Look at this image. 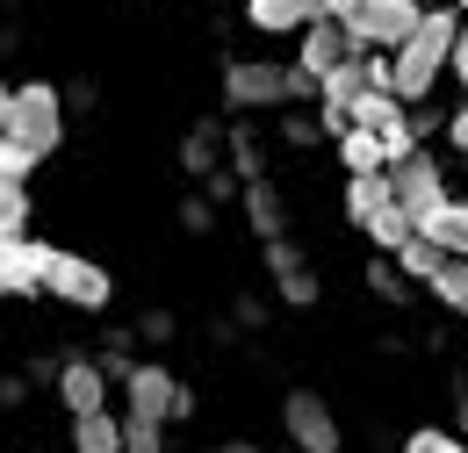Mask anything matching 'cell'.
<instances>
[{
    "label": "cell",
    "instance_id": "21",
    "mask_svg": "<svg viewBox=\"0 0 468 453\" xmlns=\"http://www.w3.org/2000/svg\"><path fill=\"white\" fill-rule=\"evenodd\" d=\"M274 295H282L289 310H317V302H324V274H317V267H295V274H274Z\"/></svg>",
    "mask_w": 468,
    "mask_h": 453
},
{
    "label": "cell",
    "instance_id": "10",
    "mask_svg": "<svg viewBox=\"0 0 468 453\" xmlns=\"http://www.w3.org/2000/svg\"><path fill=\"white\" fill-rule=\"evenodd\" d=\"M217 166H231V122H217V115H202L187 137H180V173L202 187Z\"/></svg>",
    "mask_w": 468,
    "mask_h": 453
},
{
    "label": "cell",
    "instance_id": "15",
    "mask_svg": "<svg viewBox=\"0 0 468 453\" xmlns=\"http://www.w3.org/2000/svg\"><path fill=\"white\" fill-rule=\"evenodd\" d=\"M360 281H367V295H375V302H389V310H410V302H418V281L397 267V252H375Z\"/></svg>",
    "mask_w": 468,
    "mask_h": 453
},
{
    "label": "cell",
    "instance_id": "22",
    "mask_svg": "<svg viewBox=\"0 0 468 453\" xmlns=\"http://www.w3.org/2000/svg\"><path fill=\"white\" fill-rule=\"evenodd\" d=\"M425 295H432L440 310H468V259H454V252H447V267L425 281Z\"/></svg>",
    "mask_w": 468,
    "mask_h": 453
},
{
    "label": "cell",
    "instance_id": "26",
    "mask_svg": "<svg viewBox=\"0 0 468 453\" xmlns=\"http://www.w3.org/2000/svg\"><path fill=\"white\" fill-rule=\"evenodd\" d=\"M180 339V317L166 302H152V310H137V345H174Z\"/></svg>",
    "mask_w": 468,
    "mask_h": 453
},
{
    "label": "cell",
    "instance_id": "37",
    "mask_svg": "<svg viewBox=\"0 0 468 453\" xmlns=\"http://www.w3.org/2000/svg\"><path fill=\"white\" fill-rule=\"evenodd\" d=\"M447 144H454V152H468V101L447 115Z\"/></svg>",
    "mask_w": 468,
    "mask_h": 453
},
{
    "label": "cell",
    "instance_id": "28",
    "mask_svg": "<svg viewBox=\"0 0 468 453\" xmlns=\"http://www.w3.org/2000/svg\"><path fill=\"white\" fill-rule=\"evenodd\" d=\"M180 230H187V237H209V230H217V202H209V195H202V187H195V195H180Z\"/></svg>",
    "mask_w": 468,
    "mask_h": 453
},
{
    "label": "cell",
    "instance_id": "6",
    "mask_svg": "<svg viewBox=\"0 0 468 453\" xmlns=\"http://www.w3.org/2000/svg\"><path fill=\"white\" fill-rule=\"evenodd\" d=\"M282 432H289V447H310V453H339L346 447L339 410L317 396V389H289V396H282Z\"/></svg>",
    "mask_w": 468,
    "mask_h": 453
},
{
    "label": "cell",
    "instance_id": "24",
    "mask_svg": "<svg viewBox=\"0 0 468 453\" xmlns=\"http://www.w3.org/2000/svg\"><path fill=\"white\" fill-rule=\"evenodd\" d=\"M397 267H404L410 281L425 288V281H432V274H440V267H447V245H432V237H410L404 252H397Z\"/></svg>",
    "mask_w": 468,
    "mask_h": 453
},
{
    "label": "cell",
    "instance_id": "41",
    "mask_svg": "<svg viewBox=\"0 0 468 453\" xmlns=\"http://www.w3.org/2000/svg\"><path fill=\"white\" fill-rule=\"evenodd\" d=\"M353 7H360V0H324V15H332V22H346Z\"/></svg>",
    "mask_w": 468,
    "mask_h": 453
},
{
    "label": "cell",
    "instance_id": "9",
    "mask_svg": "<svg viewBox=\"0 0 468 453\" xmlns=\"http://www.w3.org/2000/svg\"><path fill=\"white\" fill-rule=\"evenodd\" d=\"M174 403H180V374L166 367V360H137V367H130L122 410H137V417H166V425H174Z\"/></svg>",
    "mask_w": 468,
    "mask_h": 453
},
{
    "label": "cell",
    "instance_id": "43",
    "mask_svg": "<svg viewBox=\"0 0 468 453\" xmlns=\"http://www.w3.org/2000/svg\"><path fill=\"white\" fill-rule=\"evenodd\" d=\"M7 302H15V295H7V281H0V310H7Z\"/></svg>",
    "mask_w": 468,
    "mask_h": 453
},
{
    "label": "cell",
    "instance_id": "25",
    "mask_svg": "<svg viewBox=\"0 0 468 453\" xmlns=\"http://www.w3.org/2000/svg\"><path fill=\"white\" fill-rule=\"evenodd\" d=\"M122 453H166V417H137V410H122Z\"/></svg>",
    "mask_w": 468,
    "mask_h": 453
},
{
    "label": "cell",
    "instance_id": "16",
    "mask_svg": "<svg viewBox=\"0 0 468 453\" xmlns=\"http://www.w3.org/2000/svg\"><path fill=\"white\" fill-rule=\"evenodd\" d=\"M72 453H122V417H116V410H87V417H72Z\"/></svg>",
    "mask_w": 468,
    "mask_h": 453
},
{
    "label": "cell",
    "instance_id": "39",
    "mask_svg": "<svg viewBox=\"0 0 468 453\" xmlns=\"http://www.w3.org/2000/svg\"><path fill=\"white\" fill-rule=\"evenodd\" d=\"M195 453H260L252 439H217V447H195Z\"/></svg>",
    "mask_w": 468,
    "mask_h": 453
},
{
    "label": "cell",
    "instance_id": "45",
    "mask_svg": "<svg viewBox=\"0 0 468 453\" xmlns=\"http://www.w3.org/2000/svg\"><path fill=\"white\" fill-rule=\"evenodd\" d=\"M454 7H462V15H468V0H454Z\"/></svg>",
    "mask_w": 468,
    "mask_h": 453
},
{
    "label": "cell",
    "instance_id": "20",
    "mask_svg": "<svg viewBox=\"0 0 468 453\" xmlns=\"http://www.w3.org/2000/svg\"><path fill=\"white\" fill-rule=\"evenodd\" d=\"M274 130H282V144H289V152H317V144L332 137V130H324V115H310V109H282Z\"/></svg>",
    "mask_w": 468,
    "mask_h": 453
},
{
    "label": "cell",
    "instance_id": "31",
    "mask_svg": "<svg viewBox=\"0 0 468 453\" xmlns=\"http://www.w3.org/2000/svg\"><path fill=\"white\" fill-rule=\"evenodd\" d=\"M37 166H44V159H37L22 137H7V130H0V180H29Z\"/></svg>",
    "mask_w": 468,
    "mask_h": 453
},
{
    "label": "cell",
    "instance_id": "27",
    "mask_svg": "<svg viewBox=\"0 0 468 453\" xmlns=\"http://www.w3.org/2000/svg\"><path fill=\"white\" fill-rule=\"evenodd\" d=\"M404 453H468V439L454 432V425H418L404 439Z\"/></svg>",
    "mask_w": 468,
    "mask_h": 453
},
{
    "label": "cell",
    "instance_id": "30",
    "mask_svg": "<svg viewBox=\"0 0 468 453\" xmlns=\"http://www.w3.org/2000/svg\"><path fill=\"white\" fill-rule=\"evenodd\" d=\"M260 267H267V274H295V267H310V252H303L295 237H267V245H260Z\"/></svg>",
    "mask_w": 468,
    "mask_h": 453
},
{
    "label": "cell",
    "instance_id": "1",
    "mask_svg": "<svg viewBox=\"0 0 468 453\" xmlns=\"http://www.w3.org/2000/svg\"><path fill=\"white\" fill-rule=\"evenodd\" d=\"M65 87H51V79H22L15 87V122H7V137H22L37 159H51L65 144Z\"/></svg>",
    "mask_w": 468,
    "mask_h": 453
},
{
    "label": "cell",
    "instance_id": "17",
    "mask_svg": "<svg viewBox=\"0 0 468 453\" xmlns=\"http://www.w3.org/2000/svg\"><path fill=\"white\" fill-rule=\"evenodd\" d=\"M339 166H346V173H389V144H382L375 130L353 122L346 137H339Z\"/></svg>",
    "mask_w": 468,
    "mask_h": 453
},
{
    "label": "cell",
    "instance_id": "42",
    "mask_svg": "<svg viewBox=\"0 0 468 453\" xmlns=\"http://www.w3.org/2000/svg\"><path fill=\"white\" fill-rule=\"evenodd\" d=\"M418 7H454V0H418Z\"/></svg>",
    "mask_w": 468,
    "mask_h": 453
},
{
    "label": "cell",
    "instance_id": "35",
    "mask_svg": "<svg viewBox=\"0 0 468 453\" xmlns=\"http://www.w3.org/2000/svg\"><path fill=\"white\" fill-rule=\"evenodd\" d=\"M187 417H202V389H187V382H180V403H174V425H187Z\"/></svg>",
    "mask_w": 468,
    "mask_h": 453
},
{
    "label": "cell",
    "instance_id": "7",
    "mask_svg": "<svg viewBox=\"0 0 468 453\" xmlns=\"http://www.w3.org/2000/svg\"><path fill=\"white\" fill-rule=\"evenodd\" d=\"M51 252L58 245H44V237H15V230H0V281L15 302H29V295H44V274H51Z\"/></svg>",
    "mask_w": 468,
    "mask_h": 453
},
{
    "label": "cell",
    "instance_id": "36",
    "mask_svg": "<svg viewBox=\"0 0 468 453\" xmlns=\"http://www.w3.org/2000/svg\"><path fill=\"white\" fill-rule=\"evenodd\" d=\"M65 101H72V109H94V101H101V87H94V79H72V87H65Z\"/></svg>",
    "mask_w": 468,
    "mask_h": 453
},
{
    "label": "cell",
    "instance_id": "44",
    "mask_svg": "<svg viewBox=\"0 0 468 453\" xmlns=\"http://www.w3.org/2000/svg\"><path fill=\"white\" fill-rule=\"evenodd\" d=\"M282 453H310V447H282Z\"/></svg>",
    "mask_w": 468,
    "mask_h": 453
},
{
    "label": "cell",
    "instance_id": "5",
    "mask_svg": "<svg viewBox=\"0 0 468 453\" xmlns=\"http://www.w3.org/2000/svg\"><path fill=\"white\" fill-rule=\"evenodd\" d=\"M389 187H397V202L410 209V224H418V230H432V224H440V209L454 202V195H447V166H440L432 152L397 159V166H389Z\"/></svg>",
    "mask_w": 468,
    "mask_h": 453
},
{
    "label": "cell",
    "instance_id": "19",
    "mask_svg": "<svg viewBox=\"0 0 468 453\" xmlns=\"http://www.w3.org/2000/svg\"><path fill=\"white\" fill-rule=\"evenodd\" d=\"M231 173L238 180H267V144H260V130L245 115L231 122Z\"/></svg>",
    "mask_w": 468,
    "mask_h": 453
},
{
    "label": "cell",
    "instance_id": "33",
    "mask_svg": "<svg viewBox=\"0 0 468 453\" xmlns=\"http://www.w3.org/2000/svg\"><path fill=\"white\" fill-rule=\"evenodd\" d=\"M29 389H37V382H29V367H22V374H0V410H22Z\"/></svg>",
    "mask_w": 468,
    "mask_h": 453
},
{
    "label": "cell",
    "instance_id": "12",
    "mask_svg": "<svg viewBox=\"0 0 468 453\" xmlns=\"http://www.w3.org/2000/svg\"><path fill=\"white\" fill-rule=\"evenodd\" d=\"M238 209H245V224H252L260 245H267V237H289V195H282L274 180H245Z\"/></svg>",
    "mask_w": 468,
    "mask_h": 453
},
{
    "label": "cell",
    "instance_id": "32",
    "mask_svg": "<svg viewBox=\"0 0 468 453\" xmlns=\"http://www.w3.org/2000/svg\"><path fill=\"white\" fill-rule=\"evenodd\" d=\"M202 195H209V202L224 209V202H238V195H245V180H238L231 166H217V173H209V180H202Z\"/></svg>",
    "mask_w": 468,
    "mask_h": 453
},
{
    "label": "cell",
    "instance_id": "23",
    "mask_svg": "<svg viewBox=\"0 0 468 453\" xmlns=\"http://www.w3.org/2000/svg\"><path fill=\"white\" fill-rule=\"evenodd\" d=\"M418 237H432V245H447L454 259H468V202H447V209H440V224L418 230Z\"/></svg>",
    "mask_w": 468,
    "mask_h": 453
},
{
    "label": "cell",
    "instance_id": "8",
    "mask_svg": "<svg viewBox=\"0 0 468 453\" xmlns=\"http://www.w3.org/2000/svg\"><path fill=\"white\" fill-rule=\"evenodd\" d=\"M58 403H65V417H87V410H109V389H116V374L94 360V353H65V367H58Z\"/></svg>",
    "mask_w": 468,
    "mask_h": 453
},
{
    "label": "cell",
    "instance_id": "4",
    "mask_svg": "<svg viewBox=\"0 0 468 453\" xmlns=\"http://www.w3.org/2000/svg\"><path fill=\"white\" fill-rule=\"evenodd\" d=\"M418 22H425L418 0H360L346 15V37H353V51H404L418 37Z\"/></svg>",
    "mask_w": 468,
    "mask_h": 453
},
{
    "label": "cell",
    "instance_id": "29",
    "mask_svg": "<svg viewBox=\"0 0 468 453\" xmlns=\"http://www.w3.org/2000/svg\"><path fill=\"white\" fill-rule=\"evenodd\" d=\"M231 324H238V332H267V324H274V310H267V295H252V288H238V295H231Z\"/></svg>",
    "mask_w": 468,
    "mask_h": 453
},
{
    "label": "cell",
    "instance_id": "3",
    "mask_svg": "<svg viewBox=\"0 0 468 453\" xmlns=\"http://www.w3.org/2000/svg\"><path fill=\"white\" fill-rule=\"evenodd\" d=\"M224 109L231 115H267L289 109V65H267V58H224Z\"/></svg>",
    "mask_w": 468,
    "mask_h": 453
},
{
    "label": "cell",
    "instance_id": "40",
    "mask_svg": "<svg viewBox=\"0 0 468 453\" xmlns=\"http://www.w3.org/2000/svg\"><path fill=\"white\" fill-rule=\"evenodd\" d=\"M7 122H15V87L0 79V130H7Z\"/></svg>",
    "mask_w": 468,
    "mask_h": 453
},
{
    "label": "cell",
    "instance_id": "2",
    "mask_svg": "<svg viewBox=\"0 0 468 453\" xmlns=\"http://www.w3.org/2000/svg\"><path fill=\"white\" fill-rule=\"evenodd\" d=\"M44 295L65 302V310H87V317H101L109 302H116V274L101 267V259H87V252H51V274H44Z\"/></svg>",
    "mask_w": 468,
    "mask_h": 453
},
{
    "label": "cell",
    "instance_id": "38",
    "mask_svg": "<svg viewBox=\"0 0 468 453\" xmlns=\"http://www.w3.org/2000/svg\"><path fill=\"white\" fill-rule=\"evenodd\" d=\"M454 432L468 439V374H454Z\"/></svg>",
    "mask_w": 468,
    "mask_h": 453
},
{
    "label": "cell",
    "instance_id": "14",
    "mask_svg": "<svg viewBox=\"0 0 468 453\" xmlns=\"http://www.w3.org/2000/svg\"><path fill=\"white\" fill-rule=\"evenodd\" d=\"M397 202V187H389V173H346V224L367 230L375 224V209H389Z\"/></svg>",
    "mask_w": 468,
    "mask_h": 453
},
{
    "label": "cell",
    "instance_id": "11",
    "mask_svg": "<svg viewBox=\"0 0 468 453\" xmlns=\"http://www.w3.org/2000/svg\"><path fill=\"white\" fill-rule=\"evenodd\" d=\"M346 58H353V37H346V22H332V15H317V22L303 29V44H295V65H303V72H317V79H324V72H339Z\"/></svg>",
    "mask_w": 468,
    "mask_h": 453
},
{
    "label": "cell",
    "instance_id": "13",
    "mask_svg": "<svg viewBox=\"0 0 468 453\" xmlns=\"http://www.w3.org/2000/svg\"><path fill=\"white\" fill-rule=\"evenodd\" d=\"M317 15H324V0H245V22L260 37H303Z\"/></svg>",
    "mask_w": 468,
    "mask_h": 453
},
{
    "label": "cell",
    "instance_id": "34",
    "mask_svg": "<svg viewBox=\"0 0 468 453\" xmlns=\"http://www.w3.org/2000/svg\"><path fill=\"white\" fill-rule=\"evenodd\" d=\"M447 72L462 79V94H468V22H462V37H454V58H447Z\"/></svg>",
    "mask_w": 468,
    "mask_h": 453
},
{
    "label": "cell",
    "instance_id": "18",
    "mask_svg": "<svg viewBox=\"0 0 468 453\" xmlns=\"http://www.w3.org/2000/svg\"><path fill=\"white\" fill-rule=\"evenodd\" d=\"M360 237H367L375 252H404L410 237H418V224H410V209H404V202H389V209H375V224L360 230Z\"/></svg>",
    "mask_w": 468,
    "mask_h": 453
},
{
    "label": "cell",
    "instance_id": "46",
    "mask_svg": "<svg viewBox=\"0 0 468 453\" xmlns=\"http://www.w3.org/2000/svg\"><path fill=\"white\" fill-rule=\"evenodd\" d=\"M462 317H468V310H462Z\"/></svg>",
    "mask_w": 468,
    "mask_h": 453
}]
</instances>
